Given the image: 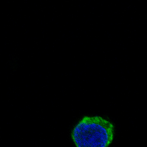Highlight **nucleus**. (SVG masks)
<instances>
[{"mask_svg": "<svg viewBox=\"0 0 147 147\" xmlns=\"http://www.w3.org/2000/svg\"><path fill=\"white\" fill-rule=\"evenodd\" d=\"M113 124L99 117H84L75 126L72 138L76 147H107L113 141Z\"/></svg>", "mask_w": 147, "mask_h": 147, "instance_id": "nucleus-1", "label": "nucleus"}]
</instances>
